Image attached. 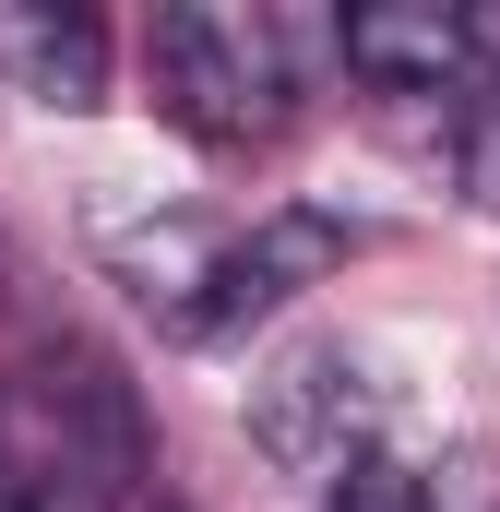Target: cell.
Masks as SVG:
<instances>
[{
    "mask_svg": "<svg viewBox=\"0 0 500 512\" xmlns=\"http://www.w3.org/2000/svg\"><path fill=\"white\" fill-rule=\"evenodd\" d=\"M143 72H155V108L191 131V143H274L322 96L334 72V24L322 12H274V0H179L143 24Z\"/></svg>",
    "mask_w": 500,
    "mask_h": 512,
    "instance_id": "1",
    "label": "cell"
},
{
    "mask_svg": "<svg viewBox=\"0 0 500 512\" xmlns=\"http://www.w3.org/2000/svg\"><path fill=\"white\" fill-rule=\"evenodd\" d=\"M0 512H131V405L108 370H0Z\"/></svg>",
    "mask_w": 500,
    "mask_h": 512,
    "instance_id": "2",
    "label": "cell"
},
{
    "mask_svg": "<svg viewBox=\"0 0 500 512\" xmlns=\"http://www.w3.org/2000/svg\"><path fill=\"white\" fill-rule=\"evenodd\" d=\"M346 251H358V239H346L334 215L286 203V215H262L250 239H215L191 274H167V322H179L191 346H215V334H250L262 310H286L298 286H322Z\"/></svg>",
    "mask_w": 500,
    "mask_h": 512,
    "instance_id": "3",
    "label": "cell"
},
{
    "mask_svg": "<svg viewBox=\"0 0 500 512\" xmlns=\"http://www.w3.org/2000/svg\"><path fill=\"white\" fill-rule=\"evenodd\" d=\"M334 72H358L393 108H441L453 120L477 96V72H489V12H441V0H417V12H346L334 24Z\"/></svg>",
    "mask_w": 500,
    "mask_h": 512,
    "instance_id": "4",
    "label": "cell"
},
{
    "mask_svg": "<svg viewBox=\"0 0 500 512\" xmlns=\"http://www.w3.org/2000/svg\"><path fill=\"white\" fill-rule=\"evenodd\" d=\"M250 441H262L286 477H310V489H346V477L370 465V370H358L346 346H310V358H286L274 382L250 393Z\"/></svg>",
    "mask_w": 500,
    "mask_h": 512,
    "instance_id": "5",
    "label": "cell"
},
{
    "mask_svg": "<svg viewBox=\"0 0 500 512\" xmlns=\"http://www.w3.org/2000/svg\"><path fill=\"white\" fill-rule=\"evenodd\" d=\"M0 84L36 108H96L108 96V36L84 12H0Z\"/></svg>",
    "mask_w": 500,
    "mask_h": 512,
    "instance_id": "6",
    "label": "cell"
},
{
    "mask_svg": "<svg viewBox=\"0 0 500 512\" xmlns=\"http://www.w3.org/2000/svg\"><path fill=\"white\" fill-rule=\"evenodd\" d=\"M334 512H429V489H417V477H405V465H358V477H346V489H334Z\"/></svg>",
    "mask_w": 500,
    "mask_h": 512,
    "instance_id": "7",
    "label": "cell"
},
{
    "mask_svg": "<svg viewBox=\"0 0 500 512\" xmlns=\"http://www.w3.org/2000/svg\"><path fill=\"white\" fill-rule=\"evenodd\" d=\"M0 96H12V84H0Z\"/></svg>",
    "mask_w": 500,
    "mask_h": 512,
    "instance_id": "8",
    "label": "cell"
}]
</instances>
